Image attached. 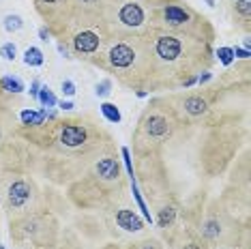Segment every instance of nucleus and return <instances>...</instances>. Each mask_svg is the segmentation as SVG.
Listing matches in <instances>:
<instances>
[{"mask_svg":"<svg viewBox=\"0 0 251 249\" xmlns=\"http://www.w3.org/2000/svg\"><path fill=\"white\" fill-rule=\"evenodd\" d=\"M118 24L135 30V28L144 26L146 22V9L142 0H118V11H116Z\"/></svg>","mask_w":251,"mask_h":249,"instance_id":"obj_1","label":"nucleus"},{"mask_svg":"<svg viewBox=\"0 0 251 249\" xmlns=\"http://www.w3.org/2000/svg\"><path fill=\"white\" fill-rule=\"evenodd\" d=\"M107 60H110V65L116 71H129L131 67L138 65L140 52H138V48H135L133 43L118 41V43H114L110 48V52H107Z\"/></svg>","mask_w":251,"mask_h":249,"instance_id":"obj_2","label":"nucleus"},{"mask_svg":"<svg viewBox=\"0 0 251 249\" xmlns=\"http://www.w3.org/2000/svg\"><path fill=\"white\" fill-rule=\"evenodd\" d=\"M182 52H185V43H182L180 37L168 35V32H161V35L155 37V56H157V60L172 65V62H176L180 58Z\"/></svg>","mask_w":251,"mask_h":249,"instance_id":"obj_3","label":"nucleus"},{"mask_svg":"<svg viewBox=\"0 0 251 249\" xmlns=\"http://www.w3.org/2000/svg\"><path fill=\"white\" fill-rule=\"evenodd\" d=\"M32 198V185L26 178H13L4 191V202L11 211H20L24 208Z\"/></svg>","mask_w":251,"mask_h":249,"instance_id":"obj_4","label":"nucleus"},{"mask_svg":"<svg viewBox=\"0 0 251 249\" xmlns=\"http://www.w3.org/2000/svg\"><path fill=\"white\" fill-rule=\"evenodd\" d=\"M88 140V131L84 124H77V123H65L60 124L58 129V142L65 146V149H79L84 146Z\"/></svg>","mask_w":251,"mask_h":249,"instance_id":"obj_5","label":"nucleus"},{"mask_svg":"<svg viewBox=\"0 0 251 249\" xmlns=\"http://www.w3.org/2000/svg\"><path fill=\"white\" fill-rule=\"evenodd\" d=\"M101 48V37L95 30H82L73 37V50L77 54H95Z\"/></svg>","mask_w":251,"mask_h":249,"instance_id":"obj_6","label":"nucleus"},{"mask_svg":"<svg viewBox=\"0 0 251 249\" xmlns=\"http://www.w3.org/2000/svg\"><path fill=\"white\" fill-rule=\"evenodd\" d=\"M95 174L99 176L103 183H112V180L121 178V163L114 157H103L95 163Z\"/></svg>","mask_w":251,"mask_h":249,"instance_id":"obj_7","label":"nucleus"},{"mask_svg":"<svg viewBox=\"0 0 251 249\" xmlns=\"http://www.w3.org/2000/svg\"><path fill=\"white\" fill-rule=\"evenodd\" d=\"M144 129H146V135L148 138H155V140H163V138H168L170 131H172V127H170V123H168V118L165 116H151L146 121L144 124Z\"/></svg>","mask_w":251,"mask_h":249,"instance_id":"obj_8","label":"nucleus"},{"mask_svg":"<svg viewBox=\"0 0 251 249\" xmlns=\"http://www.w3.org/2000/svg\"><path fill=\"white\" fill-rule=\"evenodd\" d=\"M116 224H118V228H123L127 232H140L144 228V219L140 215H135L133 211H129V208L116 211Z\"/></svg>","mask_w":251,"mask_h":249,"instance_id":"obj_9","label":"nucleus"},{"mask_svg":"<svg viewBox=\"0 0 251 249\" xmlns=\"http://www.w3.org/2000/svg\"><path fill=\"white\" fill-rule=\"evenodd\" d=\"M22 118V124H26V127H39V124L45 123V118H48V107H43V110H24L20 114Z\"/></svg>","mask_w":251,"mask_h":249,"instance_id":"obj_10","label":"nucleus"},{"mask_svg":"<svg viewBox=\"0 0 251 249\" xmlns=\"http://www.w3.org/2000/svg\"><path fill=\"white\" fill-rule=\"evenodd\" d=\"M206 101L202 97H198V95H193V97H187L185 99V112L189 116H202L204 112H206Z\"/></svg>","mask_w":251,"mask_h":249,"instance_id":"obj_11","label":"nucleus"},{"mask_svg":"<svg viewBox=\"0 0 251 249\" xmlns=\"http://www.w3.org/2000/svg\"><path fill=\"white\" fill-rule=\"evenodd\" d=\"M0 86H2V90L13 93V95L24 93V82H22L20 77H13V75H4L2 80H0Z\"/></svg>","mask_w":251,"mask_h":249,"instance_id":"obj_12","label":"nucleus"},{"mask_svg":"<svg viewBox=\"0 0 251 249\" xmlns=\"http://www.w3.org/2000/svg\"><path fill=\"white\" fill-rule=\"evenodd\" d=\"M131 189H133V198H135V202H138V206H140V211H142V217H144L146 222H152L151 211H148V206H146L144 198L140 196V189H138V183H135V176H131Z\"/></svg>","mask_w":251,"mask_h":249,"instance_id":"obj_13","label":"nucleus"},{"mask_svg":"<svg viewBox=\"0 0 251 249\" xmlns=\"http://www.w3.org/2000/svg\"><path fill=\"white\" fill-rule=\"evenodd\" d=\"M24 62L28 67H41L43 65V52L39 48H28L24 52Z\"/></svg>","mask_w":251,"mask_h":249,"instance_id":"obj_14","label":"nucleus"},{"mask_svg":"<svg viewBox=\"0 0 251 249\" xmlns=\"http://www.w3.org/2000/svg\"><path fill=\"white\" fill-rule=\"evenodd\" d=\"M39 101H41V105L43 107H54V105H58V99H56V95L52 93V88L50 86H41V90H39Z\"/></svg>","mask_w":251,"mask_h":249,"instance_id":"obj_15","label":"nucleus"},{"mask_svg":"<svg viewBox=\"0 0 251 249\" xmlns=\"http://www.w3.org/2000/svg\"><path fill=\"white\" fill-rule=\"evenodd\" d=\"M101 114H103L110 123H121L123 116H121V110H118L114 103H101Z\"/></svg>","mask_w":251,"mask_h":249,"instance_id":"obj_16","label":"nucleus"},{"mask_svg":"<svg viewBox=\"0 0 251 249\" xmlns=\"http://www.w3.org/2000/svg\"><path fill=\"white\" fill-rule=\"evenodd\" d=\"M22 26H24V22H22L20 15H7L4 18V30L7 32H18Z\"/></svg>","mask_w":251,"mask_h":249,"instance_id":"obj_17","label":"nucleus"},{"mask_svg":"<svg viewBox=\"0 0 251 249\" xmlns=\"http://www.w3.org/2000/svg\"><path fill=\"white\" fill-rule=\"evenodd\" d=\"M234 11H236L238 15H243L245 22H249L251 20V0H236Z\"/></svg>","mask_w":251,"mask_h":249,"instance_id":"obj_18","label":"nucleus"},{"mask_svg":"<svg viewBox=\"0 0 251 249\" xmlns=\"http://www.w3.org/2000/svg\"><path fill=\"white\" fill-rule=\"evenodd\" d=\"M174 217H176V213H174V208H161V211H159V225H161V228H168L170 224L174 222Z\"/></svg>","mask_w":251,"mask_h":249,"instance_id":"obj_19","label":"nucleus"},{"mask_svg":"<svg viewBox=\"0 0 251 249\" xmlns=\"http://www.w3.org/2000/svg\"><path fill=\"white\" fill-rule=\"evenodd\" d=\"M217 58H219L221 65H232V60H234V50L232 48H219L217 50Z\"/></svg>","mask_w":251,"mask_h":249,"instance_id":"obj_20","label":"nucleus"},{"mask_svg":"<svg viewBox=\"0 0 251 249\" xmlns=\"http://www.w3.org/2000/svg\"><path fill=\"white\" fill-rule=\"evenodd\" d=\"M112 93V80H101V82H97V86H95V95L97 97H107V95Z\"/></svg>","mask_w":251,"mask_h":249,"instance_id":"obj_21","label":"nucleus"},{"mask_svg":"<svg viewBox=\"0 0 251 249\" xmlns=\"http://www.w3.org/2000/svg\"><path fill=\"white\" fill-rule=\"evenodd\" d=\"M0 56L7 60H15V56H18V48H15L13 43H4L2 48H0Z\"/></svg>","mask_w":251,"mask_h":249,"instance_id":"obj_22","label":"nucleus"},{"mask_svg":"<svg viewBox=\"0 0 251 249\" xmlns=\"http://www.w3.org/2000/svg\"><path fill=\"white\" fill-rule=\"evenodd\" d=\"M121 152H123V159H125V166H127L129 176H135V174H133V163H131V152H129V149H123Z\"/></svg>","mask_w":251,"mask_h":249,"instance_id":"obj_23","label":"nucleus"},{"mask_svg":"<svg viewBox=\"0 0 251 249\" xmlns=\"http://www.w3.org/2000/svg\"><path fill=\"white\" fill-rule=\"evenodd\" d=\"M62 93L67 95V97H73V95H75V84H73L71 80H62Z\"/></svg>","mask_w":251,"mask_h":249,"instance_id":"obj_24","label":"nucleus"},{"mask_svg":"<svg viewBox=\"0 0 251 249\" xmlns=\"http://www.w3.org/2000/svg\"><path fill=\"white\" fill-rule=\"evenodd\" d=\"M232 50H234V58H249L251 56V52L245 48H232Z\"/></svg>","mask_w":251,"mask_h":249,"instance_id":"obj_25","label":"nucleus"},{"mask_svg":"<svg viewBox=\"0 0 251 249\" xmlns=\"http://www.w3.org/2000/svg\"><path fill=\"white\" fill-rule=\"evenodd\" d=\"M39 90H41V82L35 80L30 84V95H32V97H39Z\"/></svg>","mask_w":251,"mask_h":249,"instance_id":"obj_26","label":"nucleus"},{"mask_svg":"<svg viewBox=\"0 0 251 249\" xmlns=\"http://www.w3.org/2000/svg\"><path fill=\"white\" fill-rule=\"evenodd\" d=\"M39 39H41V41H45V43L50 41V32H48V28H39Z\"/></svg>","mask_w":251,"mask_h":249,"instance_id":"obj_27","label":"nucleus"},{"mask_svg":"<svg viewBox=\"0 0 251 249\" xmlns=\"http://www.w3.org/2000/svg\"><path fill=\"white\" fill-rule=\"evenodd\" d=\"M210 77H213V73L204 71V73H202V75H200V77H198V82H200V84H206V82L210 80Z\"/></svg>","mask_w":251,"mask_h":249,"instance_id":"obj_28","label":"nucleus"},{"mask_svg":"<svg viewBox=\"0 0 251 249\" xmlns=\"http://www.w3.org/2000/svg\"><path fill=\"white\" fill-rule=\"evenodd\" d=\"M39 4H48V7H56L58 2H62V0H37Z\"/></svg>","mask_w":251,"mask_h":249,"instance_id":"obj_29","label":"nucleus"},{"mask_svg":"<svg viewBox=\"0 0 251 249\" xmlns=\"http://www.w3.org/2000/svg\"><path fill=\"white\" fill-rule=\"evenodd\" d=\"M60 107H62V110H73V107H75V105H73L71 103V101H60V103H58Z\"/></svg>","mask_w":251,"mask_h":249,"instance_id":"obj_30","label":"nucleus"},{"mask_svg":"<svg viewBox=\"0 0 251 249\" xmlns=\"http://www.w3.org/2000/svg\"><path fill=\"white\" fill-rule=\"evenodd\" d=\"M58 52L65 56V58H69V52H67V48H65V43H58Z\"/></svg>","mask_w":251,"mask_h":249,"instance_id":"obj_31","label":"nucleus"},{"mask_svg":"<svg viewBox=\"0 0 251 249\" xmlns=\"http://www.w3.org/2000/svg\"><path fill=\"white\" fill-rule=\"evenodd\" d=\"M204 2H206L208 7H215V0H204Z\"/></svg>","mask_w":251,"mask_h":249,"instance_id":"obj_32","label":"nucleus"},{"mask_svg":"<svg viewBox=\"0 0 251 249\" xmlns=\"http://www.w3.org/2000/svg\"><path fill=\"white\" fill-rule=\"evenodd\" d=\"M185 249H198V245H187Z\"/></svg>","mask_w":251,"mask_h":249,"instance_id":"obj_33","label":"nucleus"},{"mask_svg":"<svg viewBox=\"0 0 251 249\" xmlns=\"http://www.w3.org/2000/svg\"><path fill=\"white\" fill-rule=\"evenodd\" d=\"M0 249H4V247H2V245H0Z\"/></svg>","mask_w":251,"mask_h":249,"instance_id":"obj_34","label":"nucleus"},{"mask_svg":"<svg viewBox=\"0 0 251 249\" xmlns=\"http://www.w3.org/2000/svg\"><path fill=\"white\" fill-rule=\"evenodd\" d=\"M0 138H2V133H0Z\"/></svg>","mask_w":251,"mask_h":249,"instance_id":"obj_35","label":"nucleus"}]
</instances>
